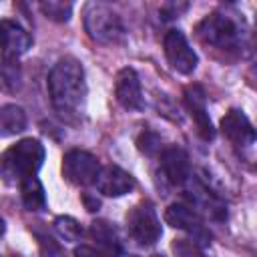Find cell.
<instances>
[{"mask_svg": "<svg viewBox=\"0 0 257 257\" xmlns=\"http://www.w3.org/2000/svg\"><path fill=\"white\" fill-rule=\"evenodd\" d=\"M0 86L10 92L20 88V68L16 58H8L0 62Z\"/></svg>", "mask_w": 257, "mask_h": 257, "instance_id": "d6986e66", "label": "cell"}, {"mask_svg": "<svg viewBox=\"0 0 257 257\" xmlns=\"http://www.w3.org/2000/svg\"><path fill=\"white\" fill-rule=\"evenodd\" d=\"M90 237L96 241V251H100L104 257H116L122 249H120V237L116 233V229L108 223V221H92L90 223Z\"/></svg>", "mask_w": 257, "mask_h": 257, "instance_id": "2e32d148", "label": "cell"}, {"mask_svg": "<svg viewBox=\"0 0 257 257\" xmlns=\"http://www.w3.org/2000/svg\"><path fill=\"white\" fill-rule=\"evenodd\" d=\"M84 30L98 44H118L124 40L120 16L104 2H88L84 6Z\"/></svg>", "mask_w": 257, "mask_h": 257, "instance_id": "3957f363", "label": "cell"}, {"mask_svg": "<svg viewBox=\"0 0 257 257\" xmlns=\"http://www.w3.org/2000/svg\"><path fill=\"white\" fill-rule=\"evenodd\" d=\"M40 10L48 20H54V22H66L72 16V4L62 0L40 2Z\"/></svg>", "mask_w": 257, "mask_h": 257, "instance_id": "44dd1931", "label": "cell"}, {"mask_svg": "<svg viewBox=\"0 0 257 257\" xmlns=\"http://www.w3.org/2000/svg\"><path fill=\"white\" fill-rule=\"evenodd\" d=\"M187 185V193H189V199L193 201V209H203L205 215H209L211 219L215 221H225L227 219V205L215 195L211 193L201 181L189 177V181L185 183Z\"/></svg>", "mask_w": 257, "mask_h": 257, "instance_id": "9a60e30c", "label": "cell"}, {"mask_svg": "<svg viewBox=\"0 0 257 257\" xmlns=\"http://www.w3.org/2000/svg\"><path fill=\"white\" fill-rule=\"evenodd\" d=\"M165 221H167V225H171L175 229L187 231L195 239L193 243H197V245L199 243H211V233L205 227L201 215L189 205H183V203L169 205L165 211Z\"/></svg>", "mask_w": 257, "mask_h": 257, "instance_id": "52a82bcc", "label": "cell"}, {"mask_svg": "<svg viewBox=\"0 0 257 257\" xmlns=\"http://www.w3.org/2000/svg\"><path fill=\"white\" fill-rule=\"evenodd\" d=\"M183 10H187V4L185 6H177V4H167V6H163V10H161V14H163V18L165 20H171V18H179V14L183 12Z\"/></svg>", "mask_w": 257, "mask_h": 257, "instance_id": "d4e9b609", "label": "cell"}, {"mask_svg": "<svg viewBox=\"0 0 257 257\" xmlns=\"http://www.w3.org/2000/svg\"><path fill=\"white\" fill-rule=\"evenodd\" d=\"M197 36L219 50H237L243 42V28L225 12H211L197 26Z\"/></svg>", "mask_w": 257, "mask_h": 257, "instance_id": "277c9868", "label": "cell"}, {"mask_svg": "<svg viewBox=\"0 0 257 257\" xmlns=\"http://www.w3.org/2000/svg\"><path fill=\"white\" fill-rule=\"evenodd\" d=\"M48 94L52 106L66 116L78 114L86 100V80L80 60L64 56L48 72Z\"/></svg>", "mask_w": 257, "mask_h": 257, "instance_id": "6da1fadb", "label": "cell"}, {"mask_svg": "<svg viewBox=\"0 0 257 257\" xmlns=\"http://www.w3.org/2000/svg\"><path fill=\"white\" fill-rule=\"evenodd\" d=\"M26 128V112L18 104H4L0 108V135L12 137Z\"/></svg>", "mask_w": 257, "mask_h": 257, "instance_id": "ac0fdd59", "label": "cell"}, {"mask_svg": "<svg viewBox=\"0 0 257 257\" xmlns=\"http://www.w3.org/2000/svg\"><path fill=\"white\" fill-rule=\"evenodd\" d=\"M221 133L235 149H249L255 145V128L243 110L231 108L221 118Z\"/></svg>", "mask_w": 257, "mask_h": 257, "instance_id": "8fae6325", "label": "cell"}, {"mask_svg": "<svg viewBox=\"0 0 257 257\" xmlns=\"http://www.w3.org/2000/svg\"><path fill=\"white\" fill-rule=\"evenodd\" d=\"M159 257H161V255H159Z\"/></svg>", "mask_w": 257, "mask_h": 257, "instance_id": "4dcf8cb0", "label": "cell"}, {"mask_svg": "<svg viewBox=\"0 0 257 257\" xmlns=\"http://www.w3.org/2000/svg\"><path fill=\"white\" fill-rule=\"evenodd\" d=\"M74 257H104L100 251H96L94 247H88V245H78L74 249Z\"/></svg>", "mask_w": 257, "mask_h": 257, "instance_id": "484cf974", "label": "cell"}, {"mask_svg": "<svg viewBox=\"0 0 257 257\" xmlns=\"http://www.w3.org/2000/svg\"><path fill=\"white\" fill-rule=\"evenodd\" d=\"M60 171L68 183L84 187V185H92L96 181V177L100 173V163L92 153L72 149L62 157Z\"/></svg>", "mask_w": 257, "mask_h": 257, "instance_id": "8992f818", "label": "cell"}, {"mask_svg": "<svg viewBox=\"0 0 257 257\" xmlns=\"http://www.w3.org/2000/svg\"><path fill=\"white\" fill-rule=\"evenodd\" d=\"M114 96H116L118 104L122 108H126V110H141L145 106L141 80H139V74L135 72V68L126 66V68H120L116 72Z\"/></svg>", "mask_w": 257, "mask_h": 257, "instance_id": "7c38bea8", "label": "cell"}, {"mask_svg": "<svg viewBox=\"0 0 257 257\" xmlns=\"http://www.w3.org/2000/svg\"><path fill=\"white\" fill-rule=\"evenodd\" d=\"M163 48H165V56L169 60V64L181 72V74H191L197 64H199V58H197V52L191 48L187 36L181 32V30H169L165 34V40H163Z\"/></svg>", "mask_w": 257, "mask_h": 257, "instance_id": "ba28073f", "label": "cell"}, {"mask_svg": "<svg viewBox=\"0 0 257 257\" xmlns=\"http://www.w3.org/2000/svg\"><path fill=\"white\" fill-rule=\"evenodd\" d=\"M137 145H139V149H141L145 155H149V157L161 153V137H159L157 133H153V131H143V133L139 135V139H137Z\"/></svg>", "mask_w": 257, "mask_h": 257, "instance_id": "603a6c76", "label": "cell"}, {"mask_svg": "<svg viewBox=\"0 0 257 257\" xmlns=\"http://www.w3.org/2000/svg\"><path fill=\"white\" fill-rule=\"evenodd\" d=\"M126 229H128V235L143 247L155 245L163 235V227L157 217V211L147 201L135 205L126 213Z\"/></svg>", "mask_w": 257, "mask_h": 257, "instance_id": "5b68a950", "label": "cell"}, {"mask_svg": "<svg viewBox=\"0 0 257 257\" xmlns=\"http://www.w3.org/2000/svg\"><path fill=\"white\" fill-rule=\"evenodd\" d=\"M4 231H6V223H4V219L0 217V237L4 235Z\"/></svg>", "mask_w": 257, "mask_h": 257, "instance_id": "83f0119b", "label": "cell"}, {"mask_svg": "<svg viewBox=\"0 0 257 257\" xmlns=\"http://www.w3.org/2000/svg\"><path fill=\"white\" fill-rule=\"evenodd\" d=\"M32 46L30 34L14 20H0V62L18 58Z\"/></svg>", "mask_w": 257, "mask_h": 257, "instance_id": "4fadbf2b", "label": "cell"}, {"mask_svg": "<svg viewBox=\"0 0 257 257\" xmlns=\"http://www.w3.org/2000/svg\"><path fill=\"white\" fill-rule=\"evenodd\" d=\"M34 235H36V239H38L42 257H66V255H64V249H62V247L58 245V241H54L50 235H46V233H42V231H38V229H34Z\"/></svg>", "mask_w": 257, "mask_h": 257, "instance_id": "7402d4cb", "label": "cell"}, {"mask_svg": "<svg viewBox=\"0 0 257 257\" xmlns=\"http://www.w3.org/2000/svg\"><path fill=\"white\" fill-rule=\"evenodd\" d=\"M44 163V145L38 139H22L0 155V177L6 185H20L36 177Z\"/></svg>", "mask_w": 257, "mask_h": 257, "instance_id": "7a4b0ae2", "label": "cell"}, {"mask_svg": "<svg viewBox=\"0 0 257 257\" xmlns=\"http://www.w3.org/2000/svg\"><path fill=\"white\" fill-rule=\"evenodd\" d=\"M0 257H8V255H0ZM10 257H16V255H10Z\"/></svg>", "mask_w": 257, "mask_h": 257, "instance_id": "f546056e", "label": "cell"}, {"mask_svg": "<svg viewBox=\"0 0 257 257\" xmlns=\"http://www.w3.org/2000/svg\"><path fill=\"white\" fill-rule=\"evenodd\" d=\"M171 247H173V251H175L177 257H203L199 245L193 243V241H189V239H175Z\"/></svg>", "mask_w": 257, "mask_h": 257, "instance_id": "cb8c5ba5", "label": "cell"}, {"mask_svg": "<svg viewBox=\"0 0 257 257\" xmlns=\"http://www.w3.org/2000/svg\"><path fill=\"white\" fill-rule=\"evenodd\" d=\"M185 106L197 126V133L203 141H213L215 139V128H213V122L209 118V112H207V94H205V88L201 84H189L185 88Z\"/></svg>", "mask_w": 257, "mask_h": 257, "instance_id": "9c48e42d", "label": "cell"}, {"mask_svg": "<svg viewBox=\"0 0 257 257\" xmlns=\"http://www.w3.org/2000/svg\"><path fill=\"white\" fill-rule=\"evenodd\" d=\"M116 257H137V255H131V253H124V251H120Z\"/></svg>", "mask_w": 257, "mask_h": 257, "instance_id": "f1b7e54d", "label": "cell"}, {"mask_svg": "<svg viewBox=\"0 0 257 257\" xmlns=\"http://www.w3.org/2000/svg\"><path fill=\"white\" fill-rule=\"evenodd\" d=\"M82 203H84L86 211H90V213L98 211V207H100V201L96 199V195H90V193H82Z\"/></svg>", "mask_w": 257, "mask_h": 257, "instance_id": "4316f807", "label": "cell"}, {"mask_svg": "<svg viewBox=\"0 0 257 257\" xmlns=\"http://www.w3.org/2000/svg\"><path fill=\"white\" fill-rule=\"evenodd\" d=\"M98 193L106 195V197H122L126 193H131L135 189V177L131 173H126L124 169L116 167V165H106L100 167V173L94 181Z\"/></svg>", "mask_w": 257, "mask_h": 257, "instance_id": "5bb4252c", "label": "cell"}, {"mask_svg": "<svg viewBox=\"0 0 257 257\" xmlns=\"http://www.w3.org/2000/svg\"><path fill=\"white\" fill-rule=\"evenodd\" d=\"M161 175L173 187H183L191 177V161L185 149L173 145L161 151Z\"/></svg>", "mask_w": 257, "mask_h": 257, "instance_id": "30bf717a", "label": "cell"}, {"mask_svg": "<svg viewBox=\"0 0 257 257\" xmlns=\"http://www.w3.org/2000/svg\"><path fill=\"white\" fill-rule=\"evenodd\" d=\"M20 199L26 211H44L46 209V193L38 177H28L20 185Z\"/></svg>", "mask_w": 257, "mask_h": 257, "instance_id": "e0dca14e", "label": "cell"}, {"mask_svg": "<svg viewBox=\"0 0 257 257\" xmlns=\"http://www.w3.org/2000/svg\"><path fill=\"white\" fill-rule=\"evenodd\" d=\"M54 229L58 231V235L64 239V241H80L82 237V225L74 219V217H68V215H60L54 219Z\"/></svg>", "mask_w": 257, "mask_h": 257, "instance_id": "ffe728a7", "label": "cell"}]
</instances>
